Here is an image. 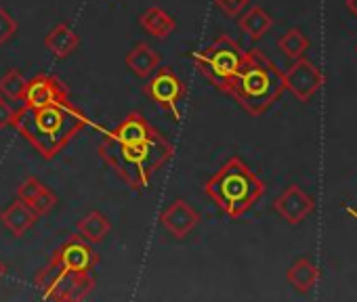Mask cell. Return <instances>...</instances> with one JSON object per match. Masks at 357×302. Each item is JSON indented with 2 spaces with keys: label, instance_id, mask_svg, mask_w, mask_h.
Here are the masks:
<instances>
[{
  "label": "cell",
  "instance_id": "obj_14",
  "mask_svg": "<svg viewBox=\"0 0 357 302\" xmlns=\"http://www.w3.org/2000/svg\"><path fill=\"white\" fill-rule=\"evenodd\" d=\"M162 63V57L158 51H153L147 42H139L135 49L126 53V67L137 76V78H147L158 70Z\"/></svg>",
  "mask_w": 357,
  "mask_h": 302
},
{
  "label": "cell",
  "instance_id": "obj_17",
  "mask_svg": "<svg viewBox=\"0 0 357 302\" xmlns=\"http://www.w3.org/2000/svg\"><path fill=\"white\" fill-rule=\"evenodd\" d=\"M271 28H273L271 15H269L263 7H259V5L250 7L246 13L240 15V30H242L250 40H261Z\"/></svg>",
  "mask_w": 357,
  "mask_h": 302
},
{
  "label": "cell",
  "instance_id": "obj_19",
  "mask_svg": "<svg viewBox=\"0 0 357 302\" xmlns=\"http://www.w3.org/2000/svg\"><path fill=\"white\" fill-rule=\"evenodd\" d=\"M76 231L80 237H84L86 241L91 244H99L107 237V233L112 231V223L105 214L93 210L89 212L86 216H82L78 223H76Z\"/></svg>",
  "mask_w": 357,
  "mask_h": 302
},
{
  "label": "cell",
  "instance_id": "obj_4",
  "mask_svg": "<svg viewBox=\"0 0 357 302\" xmlns=\"http://www.w3.org/2000/svg\"><path fill=\"white\" fill-rule=\"evenodd\" d=\"M286 90L284 72L263 55L259 49H250L244 67L229 84L227 93L250 116H263Z\"/></svg>",
  "mask_w": 357,
  "mask_h": 302
},
{
  "label": "cell",
  "instance_id": "obj_26",
  "mask_svg": "<svg viewBox=\"0 0 357 302\" xmlns=\"http://www.w3.org/2000/svg\"><path fill=\"white\" fill-rule=\"evenodd\" d=\"M13 122H15V109L0 97V128H13Z\"/></svg>",
  "mask_w": 357,
  "mask_h": 302
},
{
  "label": "cell",
  "instance_id": "obj_3",
  "mask_svg": "<svg viewBox=\"0 0 357 302\" xmlns=\"http://www.w3.org/2000/svg\"><path fill=\"white\" fill-rule=\"evenodd\" d=\"M204 193L225 216L238 221L265 196V183L242 158L234 156L204 183Z\"/></svg>",
  "mask_w": 357,
  "mask_h": 302
},
{
  "label": "cell",
  "instance_id": "obj_12",
  "mask_svg": "<svg viewBox=\"0 0 357 302\" xmlns=\"http://www.w3.org/2000/svg\"><path fill=\"white\" fill-rule=\"evenodd\" d=\"M273 210L288 225H298L315 210V202L298 185H290L273 200Z\"/></svg>",
  "mask_w": 357,
  "mask_h": 302
},
{
  "label": "cell",
  "instance_id": "obj_5",
  "mask_svg": "<svg viewBox=\"0 0 357 302\" xmlns=\"http://www.w3.org/2000/svg\"><path fill=\"white\" fill-rule=\"evenodd\" d=\"M246 57L248 51H244L236 40L225 34L217 36V40L204 51L194 53V61L200 74L221 93H227L229 84L244 67Z\"/></svg>",
  "mask_w": 357,
  "mask_h": 302
},
{
  "label": "cell",
  "instance_id": "obj_11",
  "mask_svg": "<svg viewBox=\"0 0 357 302\" xmlns=\"http://www.w3.org/2000/svg\"><path fill=\"white\" fill-rule=\"evenodd\" d=\"M162 227L174 237V239H185L200 223V214L196 208L188 204V200L176 198L172 200L160 214Z\"/></svg>",
  "mask_w": 357,
  "mask_h": 302
},
{
  "label": "cell",
  "instance_id": "obj_28",
  "mask_svg": "<svg viewBox=\"0 0 357 302\" xmlns=\"http://www.w3.org/2000/svg\"><path fill=\"white\" fill-rule=\"evenodd\" d=\"M5 273H7V264H5L3 260H0V279L5 277Z\"/></svg>",
  "mask_w": 357,
  "mask_h": 302
},
{
  "label": "cell",
  "instance_id": "obj_20",
  "mask_svg": "<svg viewBox=\"0 0 357 302\" xmlns=\"http://www.w3.org/2000/svg\"><path fill=\"white\" fill-rule=\"evenodd\" d=\"M278 49L288 57V59H298L307 53L309 49V38L303 34V30L298 28H290L284 32V36H280L278 40Z\"/></svg>",
  "mask_w": 357,
  "mask_h": 302
},
{
  "label": "cell",
  "instance_id": "obj_9",
  "mask_svg": "<svg viewBox=\"0 0 357 302\" xmlns=\"http://www.w3.org/2000/svg\"><path fill=\"white\" fill-rule=\"evenodd\" d=\"M51 258L80 275H95V269L99 264V254L93 250L91 241L80 235H72L68 241H63L51 254Z\"/></svg>",
  "mask_w": 357,
  "mask_h": 302
},
{
  "label": "cell",
  "instance_id": "obj_16",
  "mask_svg": "<svg viewBox=\"0 0 357 302\" xmlns=\"http://www.w3.org/2000/svg\"><path fill=\"white\" fill-rule=\"evenodd\" d=\"M286 279L288 283L301 292V294H307L315 287V283L319 281V269L309 260V258H298L292 262V267L286 271Z\"/></svg>",
  "mask_w": 357,
  "mask_h": 302
},
{
  "label": "cell",
  "instance_id": "obj_15",
  "mask_svg": "<svg viewBox=\"0 0 357 302\" xmlns=\"http://www.w3.org/2000/svg\"><path fill=\"white\" fill-rule=\"evenodd\" d=\"M78 45H80V36L68 24H57L45 38V47L57 59H68L78 49Z\"/></svg>",
  "mask_w": 357,
  "mask_h": 302
},
{
  "label": "cell",
  "instance_id": "obj_18",
  "mask_svg": "<svg viewBox=\"0 0 357 302\" xmlns=\"http://www.w3.org/2000/svg\"><path fill=\"white\" fill-rule=\"evenodd\" d=\"M139 24L143 26V30L147 32V34H151V36H155V38H166V36H170L172 32H174V28H176V22H174V17L172 15H168L164 9H160V7H149L145 13H141V17H139Z\"/></svg>",
  "mask_w": 357,
  "mask_h": 302
},
{
  "label": "cell",
  "instance_id": "obj_24",
  "mask_svg": "<svg viewBox=\"0 0 357 302\" xmlns=\"http://www.w3.org/2000/svg\"><path fill=\"white\" fill-rule=\"evenodd\" d=\"M40 189H43V183H40L36 177H28V179L17 187V198H20V200H24V202L30 206V204H32V200L38 196V191H40Z\"/></svg>",
  "mask_w": 357,
  "mask_h": 302
},
{
  "label": "cell",
  "instance_id": "obj_6",
  "mask_svg": "<svg viewBox=\"0 0 357 302\" xmlns=\"http://www.w3.org/2000/svg\"><path fill=\"white\" fill-rule=\"evenodd\" d=\"M34 281L43 289L47 300H57V302L84 300L95 289V283H97L95 275L74 273L53 258H49L47 267L36 273Z\"/></svg>",
  "mask_w": 357,
  "mask_h": 302
},
{
  "label": "cell",
  "instance_id": "obj_23",
  "mask_svg": "<svg viewBox=\"0 0 357 302\" xmlns=\"http://www.w3.org/2000/svg\"><path fill=\"white\" fill-rule=\"evenodd\" d=\"M15 34H17V22L11 17V13H7L0 7V47L7 45Z\"/></svg>",
  "mask_w": 357,
  "mask_h": 302
},
{
  "label": "cell",
  "instance_id": "obj_7",
  "mask_svg": "<svg viewBox=\"0 0 357 302\" xmlns=\"http://www.w3.org/2000/svg\"><path fill=\"white\" fill-rule=\"evenodd\" d=\"M143 93L164 111H168L176 122L181 120V111H178V101L188 95V88L183 80L174 74L172 67H158L153 78L143 86Z\"/></svg>",
  "mask_w": 357,
  "mask_h": 302
},
{
  "label": "cell",
  "instance_id": "obj_21",
  "mask_svg": "<svg viewBox=\"0 0 357 302\" xmlns=\"http://www.w3.org/2000/svg\"><path fill=\"white\" fill-rule=\"evenodd\" d=\"M26 84H28V80L24 78V74L20 70L11 67L3 78H0V95H5L11 101H24Z\"/></svg>",
  "mask_w": 357,
  "mask_h": 302
},
{
  "label": "cell",
  "instance_id": "obj_10",
  "mask_svg": "<svg viewBox=\"0 0 357 302\" xmlns=\"http://www.w3.org/2000/svg\"><path fill=\"white\" fill-rule=\"evenodd\" d=\"M70 90L68 86L53 74H38L26 84L24 105L26 107H45L51 103H68Z\"/></svg>",
  "mask_w": 357,
  "mask_h": 302
},
{
  "label": "cell",
  "instance_id": "obj_22",
  "mask_svg": "<svg viewBox=\"0 0 357 302\" xmlns=\"http://www.w3.org/2000/svg\"><path fill=\"white\" fill-rule=\"evenodd\" d=\"M32 210L38 214V216H45V214H49L55 206H57V196L47 187V185H43V189L38 191V196L32 200Z\"/></svg>",
  "mask_w": 357,
  "mask_h": 302
},
{
  "label": "cell",
  "instance_id": "obj_13",
  "mask_svg": "<svg viewBox=\"0 0 357 302\" xmlns=\"http://www.w3.org/2000/svg\"><path fill=\"white\" fill-rule=\"evenodd\" d=\"M0 221L3 225L15 235V237H24L38 221V214L32 210V206H28L24 200H15L11 202L3 212H0Z\"/></svg>",
  "mask_w": 357,
  "mask_h": 302
},
{
  "label": "cell",
  "instance_id": "obj_27",
  "mask_svg": "<svg viewBox=\"0 0 357 302\" xmlns=\"http://www.w3.org/2000/svg\"><path fill=\"white\" fill-rule=\"evenodd\" d=\"M344 7H347V11H351V13L355 15V19H357V0H344Z\"/></svg>",
  "mask_w": 357,
  "mask_h": 302
},
{
  "label": "cell",
  "instance_id": "obj_25",
  "mask_svg": "<svg viewBox=\"0 0 357 302\" xmlns=\"http://www.w3.org/2000/svg\"><path fill=\"white\" fill-rule=\"evenodd\" d=\"M215 5L229 17L242 15V11L248 7V0H215Z\"/></svg>",
  "mask_w": 357,
  "mask_h": 302
},
{
  "label": "cell",
  "instance_id": "obj_1",
  "mask_svg": "<svg viewBox=\"0 0 357 302\" xmlns=\"http://www.w3.org/2000/svg\"><path fill=\"white\" fill-rule=\"evenodd\" d=\"M97 151L101 160L137 193H143L151 177L174 156L172 143L158 128L149 136L130 143L116 141L105 132Z\"/></svg>",
  "mask_w": 357,
  "mask_h": 302
},
{
  "label": "cell",
  "instance_id": "obj_8",
  "mask_svg": "<svg viewBox=\"0 0 357 302\" xmlns=\"http://www.w3.org/2000/svg\"><path fill=\"white\" fill-rule=\"evenodd\" d=\"M284 82L286 90H290L301 103H309L324 86V74L317 65H313V61L298 57L284 72Z\"/></svg>",
  "mask_w": 357,
  "mask_h": 302
},
{
  "label": "cell",
  "instance_id": "obj_2",
  "mask_svg": "<svg viewBox=\"0 0 357 302\" xmlns=\"http://www.w3.org/2000/svg\"><path fill=\"white\" fill-rule=\"evenodd\" d=\"M93 122L78 107L68 103H51L45 107H22L15 111L13 128L36 149L43 160H53L61 149Z\"/></svg>",
  "mask_w": 357,
  "mask_h": 302
}]
</instances>
